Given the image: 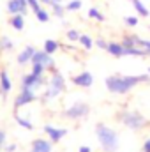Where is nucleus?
I'll return each instance as SVG.
<instances>
[{"label": "nucleus", "mask_w": 150, "mask_h": 152, "mask_svg": "<svg viewBox=\"0 0 150 152\" xmlns=\"http://www.w3.org/2000/svg\"><path fill=\"white\" fill-rule=\"evenodd\" d=\"M9 25H11L14 30L21 32V30L25 28V16H23V14H11V18H9Z\"/></svg>", "instance_id": "obj_16"}, {"label": "nucleus", "mask_w": 150, "mask_h": 152, "mask_svg": "<svg viewBox=\"0 0 150 152\" xmlns=\"http://www.w3.org/2000/svg\"><path fill=\"white\" fill-rule=\"evenodd\" d=\"M4 145H5V131L0 129V152H2V149H4Z\"/></svg>", "instance_id": "obj_32"}, {"label": "nucleus", "mask_w": 150, "mask_h": 152, "mask_svg": "<svg viewBox=\"0 0 150 152\" xmlns=\"http://www.w3.org/2000/svg\"><path fill=\"white\" fill-rule=\"evenodd\" d=\"M95 134H97V140H99L101 147L104 149V152H115L118 149V134L111 127H108L104 124H97Z\"/></svg>", "instance_id": "obj_2"}, {"label": "nucleus", "mask_w": 150, "mask_h": 152, "mask_svg": "<svg viewBox=\"0 0 150 152\" xmlns=\"http://www.w3.org/2000/svg\"><path fill=\"white\" fill-rule=\"evenodd\" d=\"M143 152H150V138L145 140V143H143Z\"/></svg>", "instance_id": "obj_33"}, {"label": "nucleus", "mask_w": 150, "mask_h": 152, "mask_svg": "<svg viewBox=\"0 0 150 152\" xmlns=\"http://www.w3.org/2000/svg\"><path fill=\"white\" fill-rule=\"evenodd\" d=\"M58 48H60V44H58V41H55V39H46L44 41V51L46 53H50V55H55L57 51H58Z\"/></svg>", "instance_id": "obj_18"}, {"label": "nucleus", "mask_w": 150, "mask_h": 152, "mask_svg": "<svg viewBox=\"0 0 150 152\" xmlns=\"http://www.w3.org/2000/svg\"><path fill=\"white\" fill-rule=\"evenodd\" d=\"M7 11L9 14H27L28 2L27 0H7Z\"/></svg>", "instance_id": "obj_9"}, {"label": "nucleus", "mask_w": 150, "mask_h": 152, "mask_svg": "<svg viewBox=\"0 0 150 152\" xmlns=\"http://www.w3.org/2000/svg\"><path fill=\"white\" fill-rule=\"evenodd\" d=\"M12 48H14V44H12L11 39L7 37V36H0V53L2 51H9Z\"/></svg>", "instance_id": "obj_19"}, {"label": "nucleus", "mask_w": 150, "mask_h": 152, "mask_svg": "<svg viewBox=\"0 0 150 152\" xmlns=\"http://www.w3.org/2000/svg\"><path fill=\"white\" fill-rule=\"evenodd\" d=\"M11 88H12V81H11L9 75H7V71L2 69V71H0V96L5 97Z\"/></svg>", "instance_id": "obj_12"}, {"label": "nucleus", "mask_w": 150, "mask_h": 152, "mask_svg": "<svg viewBox=\"0 0 150 152\" xmlns=\"http://www.w3.org/2000/svg\"><path fill=\"white\" fill-rule=\"evenodd\" d=\"M30 152H51V142L50 140H42V138H37L32 142V149Z\"/></svg>", "instance_id": "obj_13"}, {"label": "nucleus", "mask_w": 150, "mask_h": 152, "mask_svg": "<svg viewBox=\"0 0 150 152\" xmlns=\"http://www.w3.org/2000/svg\"><path fill=\"white\" fill-rule=\"evenodd\" d=\"M117 117L125 127H129L133 131H140V129H143L147 126V118L141 113H138V112H120Z\"/></svg>", "instance_id": "obj_4"}, {"label": "nucleus", "mask_w": 150, "mask_h": 152, "mask_svg": "<svg viewBox=\"0 0 150 152\" xmlns=\"http://www.w3.org/2000/svg\"><path fill=\"white\" fill-rule=\"evenodd\" d=\"M78 152H92V151H90V147H85V145H81Z\"/></svg>", "instance_id": "obj_35"}, {"label": "nucleus", "mask_w": 150, "mask_h": 152, "mask_svg": "<svg viewBox=\"0 0 150 152\" xmlns=\"http://www.w3.org/2000/svg\"><path fill=\"white\" fill-rule=\"evenodd\" d=\"M36 18H37L41 23H48V21H50V14H48V11H44L42 7L36 12Z\"/></svg>", "instance_id": "obj_25"}, {"label": "nucleus", "mask_w": 150, "mask_h": 152, "mask_svg": "<svg viewBox=\"0 0 150 152\" xmlns=\"http://www.w3.org/2000/svg\"><path fill=\"white\" fill-rule=\"evenodd\" d=\"M150 81V75H140V76H122V75H111L106 78V88L113 94H127L133 90L138 83Z\"/></svg>", "instance_id": "obj_1"}, {"label": "nucleus", "mask_w": 150, "mask_h": 152, "mask_svg": "<svg viewBox=\"0 0 150 152\" xmlns=\"http://www.w3.org/2000/svg\"><path fill=\"white\" fill-rule=\"evenodd\" d=\"M66 36H67V39H69L71 42H78V39H79L81 34H79L78 30H67V34H66Z\"/></svg>", "instance_id": "obj_28"}, {"label": "nucleus", "mask_w": 150, "mask_h": 152, "mask_svg": "<svg viewBox=\"0 0 150 152\" xmlns=\"http://www.w3.org/2000/svg\"><path fill=\"white\" fill-rule=\"evenodd\" d=\"M16 151V145H14V143H12V145H7V147H5V152H14Z\"/></svg>", "instance_id": "obj_34"}, {"label": "nucleus", "mask_w": 150, "mask_h": 152, "mask_svg": "<svg viewBox=\"0 0 150 152\" xmlns=\"http://www.w3.org/2000/svg\"><path fill=\"white\" fill-rule=\"evenodd\" d=\"M32 64H41V66H44L46 69H55V60H53V57L50 55V53H46L44 50L41 51V50H36V53H34V57H32V60H30Z\"/></svg>", "instance_id": "obj_8"}, {"label": "nucleus", "mask_w": 150, "mask_h": 152, "mask_svg": "<svg viewBox=\"0 0 150 152\" xmlns=\"http://www.w3.org/2000/svg\"><path fill=\"white\" fill-rule=\"evenodd\" d=\"M124 21H125V25H127V27H131V28L138 25V18H134V16H125V18H124Z\"/></svg>", "instance_id": "obj_29"}, {"label": "nucleus", "mask_w": 150, "mask_h": 152, "mask_svg": "<svg viewBox=\"0 0 150 152\" xmlns=\"http://www.w3.org/2000/svg\"><path fill=\"white\" fill-rule=\"evenodd\" d=\"M149 28H150V27H149Z\"/></svg>", "instance_id": "obj_39"}, {"label": "nucleus", "mask_w": 150, "mask_h": 152, "mask_svg": "<svg viewBox=\"0 0 150 152\" xmlns=\"http://www.w3.org/2000/svg\"><path fill=\"white\" fill-rule=\"evenodd\" d=\"M88 18L97 20V21H104V20H106V16H104L99 9H95V7H90V9H88Z\"/></svg>", "instance_id": "obj_23"}, {"label": "nucleus", "mask_w": 150, "mask_h": 152, "mask_svg": "<svg viewBox=\"0 0 150 152\" xmlns=\"http://www.w3.org/2000/svg\"><path fill=\"white\" fill-rule=\"evenodd\" d=\"M34 53H36V48H34V46H27V48H23V50H21V53H20V55H18V58H16V60H18V64H21V66H23V64L30 62V60H32V57H34Z\"/></svg>", "instance_id": "obj_15"}, {"label": "nucleus", "mask_w": 150, "mask_h": 152, "mask_svg": "<svg viewBox=\"0 0 150 152\" xmlns=\"http://www.w3.org/2000/svg\"><path fill=\"white\" fill-rule=\"evenodd\" d=\"M27 2H28V9H32L34 14L41 9V2H39V0H27Z\"/></svg>", "instance_id": "obj_30"}, {"label": "nucleus", "mask_w": 150, "mask_h": 152, "mask_svg": "<svg viewBox=\"0 0 150 152\" xmlns=\"http://www.w3.org/2000/svg\"><path fill=\"white\" fill-rule=\"evenodd\" d=\"M44 133L48 134V138H50L51 143H57V142H60L69 131H67V129H60V127H53V126L46 124V126H44Z\"/></svg>", "instance_id": "obj_11"}, {"label": "nucleus", "mask_w": 150, "mask_h": 152, "mask_svg": "<svg viewBox=\"0 0 150 152\" xmlns=\"http://www.w3.org/2000/svg\"><path fill=\"white\" fill-rule=\"evenodd\" d=\"M66 90V78L60 75L57 69H51V76L46 83V92H44V101L55 99L58 94Z\"/></svg>", "instance_id": "obj_3"}, {"label": "nucleus", "mask_w": 150, "mask_h": 152, "mask_svg": "<svg viewBox=\"0 0 150 152\" xmlns=\"http://www.w3.org/2000/svg\"><path fill=\"white\" fill-rule=\"evenodd\" d=\"M46 78L44 76H36L34 73H28V75L21 76V90L25 88H30V90H36L41 85H46Z\"/></svg>", "instance_id": "obj_6"}, {"label": "nucleus", "mask_w": 150, "mask_h": 152, "mask_svg": "<svg viewBox=\"0 0 150 152\" xmlns=\"http://www.w3.org/2000/svg\"><path fill=\"white\" fill-rule=\"evenodd\" d=\"M36 99H37V96H36V90H30V88H25V90H21V92L16 96V99H14V112H18L21 106H27V104L34 103Z\"/></svg>", "instance_id": "obj_7"}, {"label": "nucleus", "mask_w": 150, "mask_h": 152, "mask_svg": "<svg viewBox=\"0 0 150 152\" xmlns=\"http://www.w3.org/2000/svg\"><path fill=\"white\" fill-rule=\"evenodd\" d=\"M51 11H53V14L57 16V18H64V12H66V5H62V4H57V2H53L51 4Z\"/></svg>", "instance_id": "obj_22"}, {"label": "nucleus", "mask_w": 150, "mask_h": 152, "mask_svg": "<svg viewBox=\"0 0 150 152\" xmlns=\"http://www.w3.org/2000/svg\"><path fill=\"white\" fill-rule=\"evenodd\" d=\"M32 73H34L36 76H44L46 67H44V66H41V64H32Z\"/></svg>", "instance_id": "obj_26"}, {"label": "nucleus", "mask_w": 150, "mask_h": 152, "mask_svg": "<svg viewBox=\"0 0 150 152\" xmlns=\"http://www.w3.org/2000/svg\"><path fill=\"white\" fill-rule=\"evenodd\" d=\"M78 42H79L85 50H92V48H94V41H92L90 36H87V34H81L79 39H78Z\"/></svg>", "instance_id": "obj_20"}, {"label": "nucleus", "mask_w": 150, "mask_h": 152, "mask_svg": "<svg viewBox=\"0 0 150 152\" xmlns=\"http://www.w3.org/2000/svg\"><path fill=\"white\" fill-rule=\"evenodd\" d=\"M138 48H143V50H145V51H147V53L150 55V41L138 37Z\"/></svg>", "instance_id": "obj_27"}, {"label": "nucleus", "mask_w": 150, "mask_h": 152, "mask_svg": "<svg viewBox=\"0 0 150 152\" xmlns=\"http://www.w3.org/2000/svg\"><path fill=\"white\" fill-rule=\"evenodd\" d=\"M83 7L81 0H71L69 4H66V11H79Z\"/></svg>", "instance_id": "obj_24"}, {"label": "nucleus", "mask_w": 150, "mask_h": 152, "mask_svg": "<svg viewBox=\"0 0 150 152\" xmlns=\"http://www.w3.org/2000/svg\"><path fill=\"white\" fill-rule=\"evenodd\" d=\"M14 118H16V122H18L21 127H25V129H34V124H32L28 118H23L18 112H14Z\"/></svg>", "instance_id": "obj_21"}, {"label": "nucleus", "mask_w": 150, "mask_h": 152, "mask_svg": "<svg viewBox=\"0 0 150 152\" xmlns=\"http://www.w3.org/2000/svg\"><path fill=\"white\" fill-rule=\"evenodd\" d=\"M131 4H133L134 11H136L141 18H149V16H150V11L143 5V2H141V0H131Z\"/></svg>", "instance_id": "obj_17"}, {"label": "nucleus", "mask_w": 150, "mask_h": 152, "mask_svg": "<svg viewBox=\"0 0 150 152\" xmlns=\"http://www.w3.org/2000/svg\"><path fill=\"white\" fill-rule=\"evenodd\" d=\"M71 81L74 83L76 87L88 88V87H92V85H94V76H92V73H88V71H81L79 75L73 76V78H71Z\"/></svg>", "instance_id": "obj_10"}, {"label": "nucleus", "mask_w": 150, "mask_h": 152, "mask_svg": "<svg viewBox=\"0 0 150 152\" xmlns=\"http://www.w3.org/2000/svg\"><path fill=\"white\" fill-rule=\"evenodd\" d=\"M53 2H57V4H62V0H51V4H53ZM51 4H50V5H51Z\"/></svg>", "instance_id": "obj_37"}, {"label": "nucleus", "mask_w": 150, "mask_h": 152, "mask_svg": "<svg viewBox=\"0 0 150 152\" xmlns=\"http://www.w3.org/2000/svg\"><path fill=\"white\" fill-rule=\"evenodd\" d=\"M88 113H90V106L87 103H74L64 112V117L69 120H79V118H85Z\"/></svg>", "instance_id": "obj_5"}, {"label": "nucleus", "mask_w": 150, "mask_h": 152, "mask_svg": "<svg viewBox=\"0 0 150 152\" xmlns=\"http://www.w3.org/2000/svg\"><path fill=\"white\" fill-rule=\"evenodd\" d=\"M94 44H97V48H101V50H108V41H104V39H97V41H94Z\"/></svg>", "instance_id": "obj_31"}, {"label": "nucleus", "mask_w": 150, "mask_h": 152, "mask_svg": "<svg viewBox=\"0 0 150 152\" xmlns=\"http://www.w3.org/2000/svg\"><path fill=\"white\" fill-rule=\"evenodd\" d=\"M111 57H117V58H120V57H125V50H124V46H122V42H108V50H106Z\"/></svg>", "instance_id": "obj_14"}, {"label": "nucleus", "mask_w": 150, "mask_h": 152, "mask_svg": "<svg viewBox=\"0 0 150 152\" xmlns=\"http://www.w3.org/2000/svg\"><path fill=\"white\" fill-rule=\"evenodd\" d=\"M149 75H150V67H149Z\"/></svg>", "instance_id": "obj_38"}, {"label": "nucleus", "mask_w": 150, "mask_h": 152, "mask_svg": "<svg viewBox=\"0 0 150 152\" xmlns=\"http://www.w3.org/2000/svg\"><path fill=\"white\" fill-rule=\"evenodd\" d=\"M39 2H41V4H48V5L51 4V0H39Z\"/></svg>", "instance_id": "obj_36"}]
</instances>
